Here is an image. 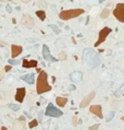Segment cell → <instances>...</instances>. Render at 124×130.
Returning <instances> with one entry per match:
<instances>
[{"mask_svg": "<svg viewBox=\"0 0 124 130\" xmlns=\"http://www.w3.org/2000/svg\"><path fill=\"white\" fill-rule=\"evenodd\" d=\"M82 62L83 66L87 69L92 70L97 68L100 62H101V57L97 51H95L91 48H86L82 53Z\"/></svg>", "mask_w": 124, "mask_h": 130, "instance_id": "cell-1", "label": "cell"}, {"mask_svg": "<svg viewBox=\"0 0 124 130\" xmlns=\"http://www.w3.org/2000/svg\"><path fill=\"white\" fill-rule=\"evenodd\" d=\"M52 90V86L47 82V73L45 71H41L36 80V93L43 94L45 92H48Z\"/></svg>", "mask_w": 124, "mask_h": 130, "instance_id": "cell-2", "label": "cell"}, {"mask_svg": "<svg viewBox=\"0 0 124 130\" xmlns=\"http://www.w3.org/2000/svg\"><path fill=\"white\" fill-rule=\"evenodd\" d=\"M85 13V10L83 9H70V10H64L59 13V19L64 20V21H67V20L74 19L79 16L80 14H83Z\"/></svg>", "mask_w": 124, "mask_h": 130, "instance_id": "cell-3", "label": "cell"}, {"mask_svg": "<svg viewBox=\"0 0 124 130\" xmlns=\"http://www.w3.org/2000/svg\"><path fill=\"white\" fill-rule=\"evenodd\" d=\"M45 115L48 116V117H54V118H58L63 115L62 111H59L58 108H56L52 103H49L46 107V111H45Z\"/></svg>", "mask_w": 124, "mask_h": 130, "instance_id": "cell-4", "label": "cell"}, {"mask_svg": "<svg viewBox=\"0 0 124 130\" xmlns=\"http://www.w3.org/2000/svg\"><path fill=\"white\" fill-rule=\"evenodd\" d=\"M111 32H112V30L110 29V28H103L101 31L99 32V38H98V41L95 43V46H96V47H98L99 45H101L102 43L105 41V38L108 37V35H109Z\"/></svg>", "mask_w": 124, "mask_h": 130, "instance_id": "cell-5", "label": "cell"}, {"mask_svg": "<svg viewBox=\"0 0 124 130\" xmlns=\"http://www.w3.org/2000/svg\"><path fill=\"white\" fill-rule=\"evenodd\" d=\"M113 14L115 19L120 22H124V3H118L115 9L113 10Z\"/></svg>", "mask_w": 124, "mask_h": 130, "instance_id": "cell-6", "label": "cell"}, {"mask_svg": "<svg viewBox=\"0 0 124 130\" xmlns=\"http://www.w3.org/2000/svg\"><path fill=\"white\" fill-rule=\"evenodd\" d=\"M42 54H43V58H44V60L46 61H49V62H56L58 60L57 58H54L53 56L51 55V53H49V49L46 45H43V50H42Z\"/></svg>", "mask_w": 124, "mask_h": 130, "instance_id": "cell-7", "label": "cell"}, {"mask_svg": "<svg viewBox=\"0 0 124 130\" xmlns=\"http://www.w3.org/2000/svg\"><path fill=\"white\" fill-rule=\"evenodd\" d=\"M22 24L26 26L28 29H32L34 26V21H33V19L29 14H24L22 18Z\"/></svg>", "mask_w": 124, "mask_h": 130, "instance_id": "cell-8", "label": "cell"}, {"mask_svg": "<svg viewBox=\"0 0 124 130\" xmlns=\"http://www.w3.org/2000/svg\"><path fill=\"white\" fill-rule=\"evenodd\" d=\"M89 111L92 113L93 115L98 116L99 118H103V114H102V107L100 105H91L89 108Z\"/></svg>", "mask_w": 124, "mask_h": 130, "instance_id": "cell-9", "label": "cell"}, {"mask_svg": "<svg viewBox=\"0 0 124 130\" xmlns=\"http://www.w3.org/2000/svg\"><path fill=\"white\" fill-rule=\"evenodd\" d=\"M69 78H70V81L72 82L78 83V82H80L82 80V73L80 71H74V72L70 73Z\"/></svg>", "mask_w": 124, "mask_h": 130, "instance_id": "cell-10", "label": "cell"}, {"mask_svg": "<svg viewBox=\"0 0 124 130\" xmlns=\"http://www.w3.org/2000/svg\"><path fill=\"white\" fill-rule=\"evenodd\" d=\"M24 97H25V88H19L15 93V101L22 103Z\"/></svg>", "mask_w": 124, "mask_h": 130, "instance_id": "cell-11", "label": "cell"}, {"mask_svg": "<svg viewBox=\"0 0 124 130\" xmlns=\"http://www.w3.org/2000/svg\"><path fill=\"white\" fill-rule=\"evenodd\" d=\"M95 95H96V93H95V92H91V93H89V94L87 95L86 97L82 99V102L80 103V107H81V108H83V107H86V106H88V104H89V103L92 101V99H93V97H95Z\"/></svg>", "mask_w": 124, "mask_h": 130, "instance_id": "cell-12", "label": "cell"}, {"mask_svg": "<svg viewBox=\"0 0 124 130\" xmlns=\"http://www.w3.org/2000/svg\"><path fill=\"white\" fill-rule=\"evenodd\" d=\"M22 46L20 45H12L11 46V57L12 58H15L22 53Z\"/></svg>", "mask_w": 124, "mask_h": 130, "instance_id": "cell-13", "label": "cell"}, {"mask_svg": "<svg viewBox=\"0 0 124 130\" xmlns=\"http://www.w3.org/2000/svg\"><path fill=\"white\" fill-rule=\"evenodd\" d=\"M38 66V61L36 60H28L26 58H24L22 60V67L23 68H35Z\"/></svg>", "mask_w": 124, "mask_h": 130, "instance_id": "cell-14", "label": "cell"}, {"mask_svg": "<svg viewBox=\"0 0 124 130\" xmlns=\"http://www.w3.org/2000/svg\"><path fill=\"white\" fill-rule=\"evenodd\" d=\"M34 73H29V74H24L21 76V79L23 81H25L29 84H34Z\"/></svg>", "mask_w": 124, "mask_h": 130, "instance_id": "cell-15", "label": "cell"}, {"mask_svg": "<svg viewBox=\"0 0 124 130\" xmlns=\"http://www.w3.org/2000/svg\"><path fill=\"white\" fill-rule=\"evenodd\" d=\"M67 103V98L66 97H62V96H58L56 97V104H57L59 107H64Z\"/></svg>", "mask_w": 124, "mask_h": 130, "instance_id": "cell-16", "label": "cell"}, {"mask_svg": "<svg viewBox=\"0 0 124 130\" xmlns=\"http://www.w3.org/2000/svg\"><path fill=\"white\" fill-rule=\"evenodd\" d=\"M35 14L39 16V19L41 20V21H44V20L46 19V13L43 11V10H39V11H36Z\"/></svg>", "mask_w": 124, "mask_h": 130, "instance_id": "cell-17", "label": "cell"}, {"mask_svg": "<svg viewBox=\"0 0 124 130\" xmlns=\"http://www.w3.org/2000/svg\"><path fill=\"white\" fill-rule=\"evenodd\" d=\"M48 26L53 30V31H54L55 34H59V33H61V30H59V28H58L57 25H55V24H51V25H48Z\"/></svg>", "mask_w": 124, "mask_h": 130, "instance_id": "cell-18", "label": "cell"}, {"mask_svg": "<svg viewBox=\"0 0 124 130\" xmlns=\"http://www.w3.org/2000/svg\"><path fill=\"white\" fill-rule=\"evenodd\" d=\"M9 108L11 109V111H13V112H18L20 109V105H18V104H9Z\"/></svg>", "mask_w": 124, "mask_h": 130, "instance_id": "cell-19", "label": "cell"}, {"mask_svg": "<svg viewBox=\"0 0 124 130\" xmlns=\"http://www.w3.org/2000/svg\"><path fill=\"white\" fill-rule=\"evenodd\" d=\"M109 14H110V10L109 9H104L103 11L101 12V18L102 19H107L109 16Z\"/></svg>", "mask_w": 124, "mask_h": 130, "instance_id": "cell-20", "label": "cell"}, {"mask_svg": "<svg viewBox=\"0 0 124 130\" xmlns=\"http://www.w3.org/2000/svg\"><path fill=\"white\" fill-rule=\"evenodd\" d=\"M38 125H39V121L36 120V119H33L32 121L29 122V128H30V129H31V128H34V127H36Z\"/></svg>", "mask_w": 124, "mask_h": 130, "instance_id": "cell-21", "label": "cell"}, {"mask_svg": "<svg viewBox=\"0 0 124 130\" xmlns=\"http://www.w3.org/2000/svg\"><path fill=\"white\" fill-rule=\"evenodd\" d=\"M122 91H124V84L121 86V88H120L119 90H116V91L114 92V95L116 96V97H119V96H121V92Z\"/></svg>", "mask_w": 124, "mask_h": 130, "instance_id": "cell-22", "label": "cell"}, {"mask_svg": "<svg viewBox=\"0 0 124 130\" xmlns=\"http://www.w3.org/2000/svg\"><path fill=\"white\" fill-rule=\"evenodd\" d=\"M8 62H9V65H19L20 60L19 59H9Z\"/></svg>", "mask_w": 124, "mask_h": 130, "instance_id": "cell-23", "label": "cell"}, {"mask_svg": "<svg viewBox=\"0 0 124 130\" xmlns=\"http://www.w3.org/2000/svg\"><path fill=\"white\" fill-rule=\"evenodd\" d=\"M113 117H114V111H111L109 113V116H108V118H107V121H111L112 119H113Z\"/></svg>", "mask_w": 124, "mask_h": 130, "instance_id": "cell-24", "label": "cell"}, {"mask_svg": "<svg viewBox=\"0 0 124 130\" xmlns=\"http://www.w3.org/2000/svg\"><path fill=\"white\" fill-rule=\"evenodd\" d=\"M58 58H59V60H65V59L67 58V56H66V54L64 51H62V53H59V55H58Z\"/></svg>", "mask_w": 124, "mask_h": 130, "instance_id": "cell-25", "label": "cell"}, {"mask_svg": "<svg viewBox=\"0 0 124 130\" xmlns=\"http://www.w3.org/2000/svg\"><path fill=\"white\" fill-rule=\"evenodd\" d=\"M99 127H100V125H99V124H97V125H93V126H91V127H90L89 129H90V130H95V129H98Z\"/></svg>", "mask_w": 124, "mask_h": 130, "instance_id": "cell-26", "label": "cell"}, {"mask_svg": "<svg viewBox=\"0 0 124 130\" xmlns=\"http://www.w3.org/2000/svg\"><path fill=\"white\" fill-rule=\"evenodd\" d=\"M6 10H7V12H9V13H11L12 12V8H11V6H7L6 7Z\"/></svg>", "mask_w": 124, "mask_h": 130, "instance_id": "cell-27", "label": "cell"}, {"mask_svg": "<svg viewBox=\"0 0 124 130\" xmlns=\"http://www.w3.org/2000/svg\"><path fill=\"white\" fill-rule=\"evenodd\" d=\"M11 68H12L11 66H6V68H5V71H7V72H8V71H10V70H11Z\"/></svg>", "mask_w": 124, "mask_h": 130, "instance_id": "cell-28", "label": "cell"}, {"mask_svg": "<svg viewBox=\"0 0 124 130\" xmlns=\"http://www.w3.org/2000/svg\"><path fill=\"white\" fill-rule=\"evenodd\" d=\"M73 125H74V126H76V125H77V118H76V117H74V118H73Z\"/></svg>", "mask_w": 124, "mask_h": 130, "instance_id": "cell-29", "label": "cell"}, {"mask_svg": "<svg viewBox=\"0 0 124 130\" xmlns=\"http://www.w3.org/2000/svg\"><path fill=\"white\" fill-rule=\"evenodd\" d=\"M75 89H76V86L74 85V84H72V85L69 86V91H74V90H75Z\"/></svg>", "mask_w": 124, "mask_h": 130, "instance_id": "cell-30", "label": "cell"}, {"mask_svg": "<svg viewBox=\"0 0 124 130\" xmlns=\"http://www.w3.org/2000/svg\"><path fill=\"white\" fill-rule=\"evenodd\" d=\"M19 120H20V121H24V117H23V116H21V117L19 118Z\"/></svg>", "mask_w": 124, "mask_h": 130, "instance_id": "cell-31", "label": "cell"}, {"mask_svg": "<svg viewBox=\"0 0 124 130\" xmlns=\"http://www.w3.org/2000/svg\"><path fill=\"white\" fill-rule=\"evenodd\" d=\"M21 1H22L23 3H26V2H29V1H30V0H21Z\"/></svg>", "mask_w": 124, "mask_h": 130, "instance_id": "cell-32", "label": "cell"}, {"mask_svg": "<svg viewBox=\"0 0 124 130\" xmlns=\"http://www.w3.org/2000/svg\"><path fill=\"white\" fill-rule=\"evenodd\" d=\"M1 2H7V1H9V0H0Z\"/></svg>", "mask_w": 124, "mask_h": 130, "instance_id": "cell-33", "label": "cell"}, {"mask_svg": "<svg viewBox=\"0 0 124 130\" xmlns=\"http://www.w3.org/2000/svg\"><path fill=\"white\" fill-rule=\"evenodd\" d=\"M0 45H2V46H5L6 44H5V43H1V42H0Z\"/></svg>", "mask_w": 124, "mask_h": 130, "instance_id": "cell-34", "label": "cell"}, {"mask_svg": "<svg viewBox=\"0 0 124 130\" xmlns=\"http://www.w3.org/2000/svg\"><path fill=\"white\" fill-rule=\"evenodd\" d=\"M103 1H104V0H99V2H100V3H102Z\"/></svg>", "mask_w": 124, "mask_h": 130, "instance_id": "cell-35", "label": "cell"}, {"mask_svg": "<svg viewBox=\"0 0 124 130\" xmlns=\"http://www.w3.org/2000/svg\"><path fill=\"white\" fill-rule=\"evenodd\" d=\"M122 120H123V121H124V116H123V117H122Z\"/></svg>", "mask_w": 124, "mask_h": 130, "instance_id": "cell-36", "label": "cell"}, {"mask_svg": "<svg viewBox=\"0 0 124 130\" xmlns=\"http://www.w3.org/2000/svg\"><path fill=\"white\" fill-rule=\"evenodd\" d=\"M123 95H124V93H123Z\"/></svg>", "mask_w": 124, "mask_h": 130, "instance_id": "cell-37", "label": "cell"}]
</instances>
